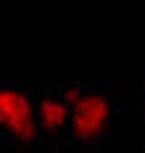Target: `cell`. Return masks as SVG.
<instances>
[{
    "instance_id": "1",
    "label": "cell",
    "mask_w": 145,
    "mask_h": 153,
    "mask_svg": "<svg viewBox=\"0 0 145 153\" xmlns=\"http://www.w3.org/2000/svg\"><path fill=\"white\" fill-rule=\"evenodd\" d=\"M121 116L119 95L111 87H79L69 111V129L66 140L77 143L82 148H98L116 135Z\"/></svg>"
},
{
    "instance_id": "4",
    "label": "cell",
    "mask_w": 145,
    "mask_h": 153,
    "mask_svg": "<svg viewBox=\"0 0 145 153\" xmlns=\"http://www.w3.org/2000/svg\"><path fill=\"white\" fill-rule=\"evenodd\" d=\"M143 111H145V79H143Z\"/></svg>"
},
{
    "instance_id": "3",
    "label": "cell",
    "mask_w": 145,
    "mask_h": 153,
    "mask_svg": "<svg viewBox=\"0 0 145 153\" xmlns=\"http://www.w3.org/2000/svg\"><path fill=\"white\" fill-rule=\"evenodd\" d=\"M82 85H53L37 87L34 85V122L40 129L42 143H61L69 129V111L74 98L79 95Z\"/></svg>"
},
{
    "instance_id": "2",
    "label": "cell",
    "mask_w": 145,
    "mask_h": 153,
    "mask_svg": "<svg viewBox=\"0 0 145 153\" xmlns=\"http://www.w3.org/2000/svg\"><path fill=\"white\" fill-rule=\"evenodd\" d=\"M0 140L21 148L42 145L34 122V85H0Z\"/></svg>"
}]
</instances>
